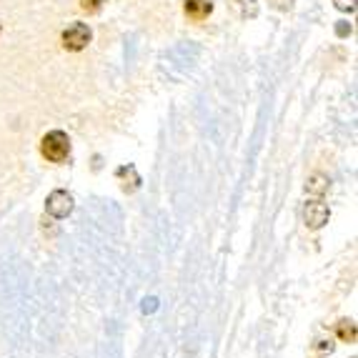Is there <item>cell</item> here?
<instances>
[{
  "label": "cell",
  "instance_id": "6da1fadb",
  "mask_svg": "<svg viewBox=\"0 0 358 358\" xmlns=\"http://www.w3.org/2000/svg\"><path fill=\"white\" fill-rule=\"evenodd\" d=\"M41 153L50 163H66L68 155H71V138H68V133L63 131L45 133L41 141Z\"/></svg>",
  "mask_w": 358,
  "mask_h": 358
},
{
  "label": "cell",
  "instance_id": "7a4b0ae2",
  "mask_svg": "<svg viewBox=\"0 0 358 358\" xmlns=\"http://www.w3.org/2000/svg\"><path fill=\"white\" fill-rule=\"evenodd\" d=\"M73 208H76V201H73V196L68 191H60L58 188V191H53L45 198V210H48V215L58 218V221L68 218L73 213Z\"/></svg>",
  "mask_w": 358,
  "mask_h": 358
},
{
  "label": "cell",
  "instance_id": "3957f363",
  "mask_svg": "<svg viewBox=\"0 0 358 358\" xmlns=\"http://www.w3.org/2000/svg\"><path fill=\"white\" fill-rule=\"evenodd\" d=\"M88 43H90V28L85 23H71L63 30V48L66 50L78 53V50L88 48Z\"/></svg>",
  "mask_w": 358,
  "mask_h": 358
},
{
  "label": "cell",
  "instance_id": "277c9868",
  "mask_svg": "<svg viewBox=\"0 0 358 358\" xmlns=\"http://www.w3.org/2000/svg\"><path fill=\"white\" fill-rule=\"evenodd\" d=\"M329 218H331V210L323 201H310V203L303 206V223L310 228V231L323 228L326 223H329Z\"/></svg>",
  "mask_w": 358,
  "mask_h": 358
},
{
  "label": "cell",
  "instance_id": "5b68a950",
  "mask_svg": "<svg viewBox=\"0 0 358 358\" xmlns=\"http://www.w3.org/2000/svg\"><path fill=\"white\" fill-rule=\"evenodd\" d=\"M185 15L191 20H206L213 13V0H185V6H183Z\"/></svg>",
  "mask_w": 358,
  "mask_h": 358
},
{
  "label": "cell",
  "instance_id": "8992f818",
  "mask_svg": "<svg viewBox=\"0 0 358 358\" xmlns=\"http://www.w3.org/2000/svg\"><path fill=\"white\" fill-rule=\"evenodd\" d=\"M118 180L123 183V191L126 193H133L141 185V176H138V171H136V166H123V168H118Z\"/></svg>",
  "mask_w": 358,
  "mask_h": 358
},
{
  "label": "cell",
  "instance_id": "52a82bcc",
  "mask_svg": "<svg viewBox=\"0 0 358 358\" xmlns=\"http://www.w3.org/2000/svg\"><path fill=\"white\" fill-rule=\"evenodd\" d=\"M329 185H331V180H329V176H323V173H313L308 178V183H306V191L310 193V196H318L321 198L323 193L329 191Z\"/></svg>",
  "mask_w": 358,
  "mask_h": 358
},
{
  "label": "cell",
  "instance_id": "ba28073f",
  "mask_svg": "<svg viewBox=\"0 0 358 358\" xmlns=\"http://www.w3.org/2000/svg\"><path fill=\"white\" fill-rule=\"evenodd\" d=\"M336 334H338L341 341H346V343H356V323L351 318H341L336 323Z\"/></svg>",
  "mask_w": 358,
  "mask_h": 358
},
{
  "label": "cell",
  "instance_id": "9c48e42d",
  "mask_svg": "<svg viewBox=\"0 0 358 358\" xmlns=\"http://www.w3.org/2000/svg\"><path fill=\"white\" fill-rule=\"evenodd\" d=\"M103 3H106V0H80V8H83L85 13H98L103 8Z\"/></svg>",
  "mask_w": 358,
  "mask_h": 358
},
{
  "label": "cell",
  "instance_id": "30bf717a",
  "mask_svg": "<svg viewBox=\"0 0 358 358\" xmlns=\"http://www.w3.org/2000/svg\"><path fill=\"white\" fill-rule=\"evenodd\" d=\"M334 3H336V8H338V10H343V13L356 10V0H334Z\"/></svg>",
  "mask_w": 358,
  "mask_h": 358
},
{
  "label": "cell",
  "instance_id": "8fae6325",
  "mask_svg": "<svg viewBox=\"0 0 358 358\" xmlns=\"http://www.w3.org/2000/svg\"><path fill=\"white\" fill-rule=\"evenodd\" d=\"M318 348H321V351H334V343H331V341H321V346H318Z\"/></svg>",
  "mask_w": 358,
  "mask_h": 358
}]
</instances>
